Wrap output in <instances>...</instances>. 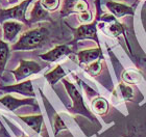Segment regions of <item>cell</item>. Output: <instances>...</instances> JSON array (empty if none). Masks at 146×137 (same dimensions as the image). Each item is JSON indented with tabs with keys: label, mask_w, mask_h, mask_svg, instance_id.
I'll use <instances>...</instances> for the list:
<instances>
[{
	"label": "cell",
	"mask_w": 146,
	"mask_h": 137,
	"mask_svg": "<svg viewBox=\"0 0 146 137\" xmlns=\"http://www.w3.org/2000/svg\"><path fill=\"white\" fill-rule=\"evenodd\" d=\"M107 7L109 9V10L113 14V16H115L117 18L123 17L125 15H131L134 16L135 10L129 6L125 5V4H121V3H117L114 1H109L107 2Z\"/></svg>",
	"instance_id": "4fadbf2b"
},
{
	"label": "cell",
	"mask_w": 146,
	"mask_h": 137,
	"mask_svg": "<svg viewBox=\"0 0 146 137\" xmlns=\"http://www.w3.org/2000/svg\"><path fill=\"white\" fill-rule=\"evenodd\" d=\"M49 31L44 27L31 29L22 34L20 39L12 46L14 51H31L42 47L47 40Z\"/></svg>",
	"instance_id": "6da1fadb"
},
{
	"label": "cell",
	"mask_w": 146,
	"mask_h": 137,
	"mask_svg": "<svg viewBox=\"0 0 146 137\" xmlns=\"http://www.w3.org/2000/svg\"><path fill=\"white\" fill-rule=\"evenodd\" d=\"M0 127H1V128L3 129V131H4V133H5V134H6V136L11 137L9 134H7V132H6V130H5V129H4V126H3V124H2V122H1V121H0Z\"/></svg>",
	"instance_id": "d4e9b609"
},
{
	"label": "cell",
	"mask_w": 146,
	"mask_h": 137,
	"mask_svg": "<svg viewBox=\"0 0 146 137\" xmlns=\"http://www.w3.org/2000/svg\"><path fill=\"white\" fill-rule=\"evenodd\" d=\"M19 119L22 122H24L27 126H29L36 133L40 134L41 133V128H42L43 124V116L41 114L39 115H20Z\"/></svg>",
	"instance_id": "2e32d148"
},
{
	"label": "cell",
	"mask_w": 146,
	"mask_h": 137,
	"mask_svg": "<svg viewBox=\"0 0 146 137\" xmlns=\"http://www.w3.org/2000/svg\"><path fill=\"white\" fill-rule=\"evenodd\" d=\"M18 0H9V3H15V2H17Z\"/></svg>",
	"instance_id": "484cf974"
},
{
	"label": "cell",
	"mask_w": 146,
	"mask_h": 137,
	"mask_svg": "<svg viewBox=\"0 0 146 137\" xmlns=\"http://www.w3.org/2000/svg\"><path fill=\"white\" fill-rule=\"evenodd\" d=\"M70 29L73 31V41L72 44L82 40H93L97 43L99 47V40L97 37V20H95L91 24H84L80 25L77 28H72Z\"/></svg>",
	"instance_id": "277c9868"
},
{
	"label": "cell",
	"mask_w": 146,
	"mask_h": 137,
	"mask_svg": "<svg viewBox=\"0 0 146 137\" xmlns=\"http://www.w3.org/2000/svg\"><path fill=\"white\" fill-rule=\"evenodd\" d=\"M42 5L49 12H53L60 5V0H41Z\"/></svg>",
	"instance_id": "603a6c76"
},
{
	"label": "cell",
	"mask_w": 146,
	"mask_h": 137,
	"mask_svg": "<svg viewBox=\"0 0 146 137\" xmlns=\"http://www.w3.org/2000/svg\"><path fill=\"white\" fill-rule=\"evenodd\" d=\"M0 90L3 91V92H16V94H22L25 97H36L34 87L31 84V80H26L24 82L14 84V85L0 86Z\"/></svg>",
	"instance_id": "52a82bcc"
},
{
	"label": "cell",
	"mask_w": 146,
	"mask_h": 137,
	"mask_svg": "<svg viewBox=\"0 0 146 137\" xmlns=\"http://www.w3.org/2000/svg\"><path fill=\"white\" fill-rule=\"evenodd\" d=\"M85 70L89 75H91V76H97L101 71V59H97V60L91 62L89 66L86 67Z\"/></svg>",
	"instance_id": "44dd1931"
},
{
	"label": "cell",
	"mask_w": 146,
	"mask_h": 137,
	"mask_svg": "<svg viewBox=\"0 0 146 137\" xmlns=\"http://www.w3.org/2000/svg\"><path fill=\"white\" fill-rule=\"evenodd\" d=\"M101 20L104 22H107L108 25L106 27H102L101 29L110 37H116L120 35V34H124V28L120 23H119L114 16H109V15H104L101 17Z\"/></svg>",
	"instance_id": "30bf717a"
},
{
	"label": "cell",
	"mask_w": 146,
	"mask_h": 137,
	"mask_svg": "<svg viewBox=\"0 0 146 137\" xmlns=\"http://www.w3.org/2000/svg\"><path fill=\"white\" fill-rule=\"evenodd\" d=\"M122 80L127 84H138L142 80V75L138 71L128 69V70H125L122 74Z\"/></svg>",
	"instance_id": "d6986e66"
},
{
	"label": "cell",
	"mask_w": 146,
	"mask_h": 137,
	"mask_svg": "<svg viewBox=\"0 0 146 137\" xmlns=\"http://www.w3.org/2000/svg\"><path fill=\"white\" fill-rule=\"evenodd\" d=\"M54 135L58 136V132L62 130H67V126L65 125V123L63 122V119H61V116L58 114H55L54 116Z\"/></svg>",
	"instance_id": "7402d4cb"
},
{
	"label": "cell",
	"mask_w": 146,
	"mask_h": 137,
	"mask_svg": "<svg viewBox=\"0 0 146 137\" xmlns=\"http://www.w3.org/2000/svg\"><path fill=\"white\" fill-rule=\"evenodd\" d=\"M113 97L117 101H129L134 97V92L131 86L125 85L124 83H120L113 92Z\"/></svg>",
	"instance_id": "9a60e30c"
},
{
	"label": "cell",
	"mask_w": 146,
	"mask_h": 137,
	"mask_svg": "<svg viewBox=\"0 0 146 137\" xmlns=\"http://www.w3.org/2000/svg\"><path fill=\"white\" fill-rule=\"evenodd\" d=\"M65 76H66V72H65L64 69L62 68L61 64H58L51 72L45 74L44 77H45V79L48 81V83L50 85L54 86L58 81H60L61 79H64Z\"/></svg>",
	"instance_id": "e0dca14e"
},
{
	"label": "cell",
	"mask_w": 146,
	"mask_h": 137,
	"mask_svg": "<svg viewBox=\"0 0 146 137\" xmlns=\"http://www.w3.org/2000/svg\"><path fill=\"white\" fill-rule=\"evenodd\" d=\"M35 98L33 99H23V100H19L17 98L13 97L11 94H5L2 98H0V103L3 106L6 107L11 111H15L18 107L24 106V105H31V106L38 107V105L35 102Z\"/></svg>",
	"instance_id": "ba28073f"
},
{
	"label": "cell",
	"mask_w": 146,
	"mask_h": 137,
	"mask_svg": "<svg viewBox=\"0 0 146 137\" xmlns=\"http://www.w3.org/2000/svg\"><path fill=\"white\" fill-rule=\"evenodd\" d=\"M87 10H89L88 3L85 0H64L61 9V16L65 18L73 12H76L79 15Z\"/></svg>",
	"instance_id": "8992f818"
},
{
	"label": "cell",
	"mask_w": 146,
	"mask_h": 137,
	"mask_svg": "<svg viewBox=\"0 0 146 137\" xmlns=\"http://www.w3.org/2000/svg\"><path fill=\"white\" fill-rule=\"evenodd\" d=\"M78 20L82 23H88L92 20V14L90 10H87V12H82V14H79V18Z\"/></svg>",
	"instance_id": "cb8c5ba5"
},
{
	"label": "cell",
	"mask_w": 146,
	"mask_h": 137,
	"mask_svg": "<svg viewBox=\"0 0 146 137\" xmlns=\"http://www.w3.org/2000/svg\"><path fill=\"white\" fill-rule=\"evenodd\" d=\"M104 57L102 56V51H101L100 47L93 49H87V50H82L77 53V58H78L79 64H90L93 61L101 59Z\"/></svg>",
	"instance_id": "7c38bea8"
},
{
	"label": "cell",
	"mask_w": 146,
	"mask_h": 137,
	"mask_svg": "<svg viewBox=\"0 0 146 137\" xmlns=\"http://www.w3.org/2000/svg\"><path fill=\"white\" fill-rule=\"evenodd\" d=\"M63 84H64L65 88H66L68 94H69V97L72 100V106L69 108V111L71 113H73V114H80V115L86 116L87 119H89L93 123L98 124V121L94 116V114L86 107L82 94L79 92L78 89L76 88L75 85L73 83L69 82L67 79H63Z\"/></svg>",
	"instance_id": "7a4b0ae2"
},
{
	"label": "cell",
	"mask_w": 146,
	"mask_h": 137,
	"mask_svg": "<svg viewBox=\"0 0 146 137\" xmlns=\"http://www.w3.org/2000/svg\"><path fill=\"white\" fill-rule=\"evenodd\" d=\"M33 0H24L22 1L20 4L11 7V9H0V23L1 22H5L7 20H17V21H21L25 24H29L25 14L27 10V7L31 3Z\"/></svg>",
	"instance_id": "3957f363"
},
{
	"label": "cell",
	"mask_w": 146,
	"mask_h": 137,
	"mask_svg": "<svg viewBox=\"0 0 146 137\" xmlns=\"http://www.w3.org/2000/svg\"><path fill=\"white\" fill-rule=\"evenodd\" d=\"M9 58V47L5 41L0 40V75L4 72L6 62Z\"/></svg>",
	"instance_id": "ffe728a7"
},
{
	"label": "cell",
	"mask_w": 146,
	"mask_h": 137,
	"mask_svg": "<svg viewBox=\"0 0 146 137\" xmlns=\"http://www.w3.org/2000/svg\"><path fill=\"white\" fill-rule=\"evenodd\" d=\"M23 25L17 21H13V20H7V21L3 22L2 28H3V39L4 41L7 42H12L14 41L17 34L21 31Z\"/></svg>",
	"instance_id": "8fae6325"
},
{
	"label": "cell",
	"mask_w": 146,
	"mask_h": 137,
	"mask_svg": "<svg viewBox=\"0 0 146 137\" xmlns=\"http://www.w3.org/2000/svg\"><path fill=\"white\" fill-rule=\"evenodd\" d=\"M72 50L69 48V46L67 45H58L51 49L50 51L46 52L44 54H41L40 57L42 58L43 60L49 61V62H55V61L60 60L61 58L67 56V55L71 54Z\"/></svg>",
	"instance_id": "9c48e42d"
},
{
	"label": "cell",
	"mask_w": 146,
	"mask_h": 137,
	"mask_svg": "<svg viewBox=\"0 0 146 137\" xmlns=\"http://www.w3.org/2000/svg\"><path fill=\"white\" fill-rule=\"evenodd\" d=\"M43 20H49V14L48 10L42 5L41 0L36 1L35 3L34 9H31V16H29V24L31 23H36V22L43 21Z\"/></svg>",
	"instance_id": "5bb4252c"
},
{
	"label": "cell",
	"mask_w": 146,
	"mask_h": 137,
	"mask_svg": "<svg viewBox=\"0 0 146 137\" xmlns=\"http://www.w3.org/2000/svg\"><path fill=\"white\" fill-rule=\"evenodd\" d=\"M19 61H20V66L16 70L11 71V73L15 76L16 81L18 82L33 74H38L42 71V67L36 61L24 60V59H20Z\"/></svg>",
	"instance_id": "5b68a950"
},
{
	"label": "cell",
	"mask_w": 146,
	"mask_h": 137,
	"mask_svg": "<svg viewBox=\"0 0 146 137\" xmlns=\"http://www.w3.org/2000/svg\"><path fill=\"white\" fill-rule=\"evenodd\" d=\"M92 110L93 112L98 114V115H104L109 110V103L104 98L97 97L92 101Z\"/></svg>",
	"instance_id": "ac0fdd59"
}]
</instances>
